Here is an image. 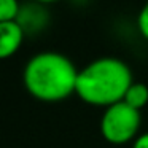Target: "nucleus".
Returning a JSON list of instances; mask_svg holds the SVG:
<instances>
[{
  "label": "nucleus",
  "mask_w": 148,
  "mask_h": 148,
  "mask_svg": "<svg viewBox=\"0 0 148 148\" xmlns=\"http://www.w3.org/2000/svg\"><path fill=\"white\" fill-rule=\"evenodd\" d=\"M78 72L75 64L56 51L32 56L23 70L26 91L42 102H61L75 94Z\"/></svg>",
  "instance_id": "f257e3e1"
},
{
  "label": "nucleus",
  "mask_w": 148,
  "mask_h": 148,
  "mask_svg": "<svg viewBox=\"0 0 148 148\" xmlns=\"http://www.w3.org/2000/svg\"><path fill=\"white\" fill-rule=\"evenodd\" d=\"M132 83L129 65L118 58L105 56L94 59L78 72L75 94L89 105L107 108L121 102Z\"/></svg>",
  "instance_id": "f03ea898"
},
{
  "label": "nucleus",
  "mask_w": 148,
  "mask_h": 148,
  "mask_svg": "<svg viewBox=\"0 0 148 148\" xmlns=\"http://www.w3.org/2000/svg\"><path fill=\"white\" fill-rule=\"evenodd\" d=\"M140 123V110L121 100L105 108L100 118V134L108 143L124 145L131 140H135Z\"/></svg>",
  "instance_id": "7ed1b4c3"
},
{
  "label": "nucleus",
  "mask_w": 148,
  "mask_h": 148,
  "mask_svg": "<svg viewBox=\"0 0 148 148\" xmlns=\"http://www.w3.org/2000/svg\"><path fill=\"white\" fill-rule=\"evenodd\" d=\"M24 35L26 32L18 24V21L0 23V61L11 58L19 51Z\"/></svg>",
  "instance_id": "20e7f679"
},
{
  "label": "nucleus",
  "mask_w": 148,
  "mask_h": 148,
  "mask_svg": "<svg viewBox=\"0 0 148 148\" xmlns=\"http://www.w3.org/2000/svg\"><path fill=\"white\" fill-rule=\"evenodd\" d=\"M123 100L134 108L142 110L148 103V86L145 83H135L134 81L129 86V89L126 91V96Z\"/></svg>",
  "instance_id": "39448f33"
},
{
  "label": "nucleus",
  "mask_w": 148,
  "mask_h": 148,
  "mask_svg": "<svg viewBox=\"0 0 148 148\" xmlns=\"http://www.w3.org/2000/svg\"><path fill=\"white\" fill-rule=\"evenodd\" d=\"M21 11L18 0H0V23L16 21Z\"/></svg>",
  "instance_id": "423d86ee"
},
{
  "label": "nucleus",
  "mask_w": 148,
  "mask_h": 148,
  "mask_svg": "<svg viewBox=\"0 0 148 148\" xmlns=\"http://www.w3.org/2000/svg\"><path fill=\"white\" fill-rule=\"evenodd\" d=\"M137 29L138 34L148 42V0L145 2V5L142 7L140 13L137 16Z\"/></svg>",
  "instance_id": "0eeeda50"
},
{
  "label": "nucleus",
  "mask_w": 148,
  "mask_h": 148,
  "mask_svg": "<svg viewBox=\"0 0 148 148\" xmlns=\"http://www.w3.org/2000/svg\"><path fill=\"white\" fill-rule=\"evenodd\" d=\"M132 148H148V132L137 135L132 143Z\"/></svg>",
  "instance_id": "6e6552de"
},
{
  "label": "nucleus",
  "mask_w": 148,
  "mask_h": 148,
  "mask_svg": "<svg viewBox=\"0 0 148 148\" xmlns=\"http://www.w3.org/2000/svg\"><path fill=\"white\" fill-rule=\"evenodd\" d=\"M34 3H40V5H48V3H54L58 0H32Z\"/></svg>",
  "instance_id": "1a4fd4ad"
}]
</instances>
